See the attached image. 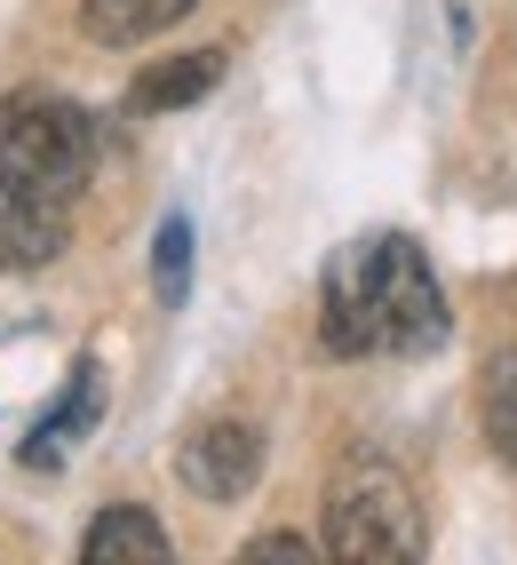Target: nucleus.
<instances>
[{"instance_id":"f257e3e1","label":"nucleus","mask_w":517,"mask_h":565,"mask_svg":"<svg viewBox=\"0 0 517 565\" xmlns=\"http://www.w3.org/2000/svg\"><path fill=\"white\" fill-rule=\"evenodd\" d=\"M319 334L343 359H422L446 343V295H438L430 255L406 232H375L326 263V295H319Z\"/></svg>"},{"instance_id":"f03ea898","label":"nucleus","mask_w":517,"mask_h":565,"mask_svg":"<svg viewBox=\"0 0 517 565\" xmlns=\"http://www.w3.org/2000/svg\"><path fill=\"white\" fill-rule=\"evenodd\" d=\"M96 168V120L88 104H72L56 88H17L0 104V175L24 183L41 200H72Z\"/></svg>"},{"instance_id":"7ed1b4c3","label":"nucleus","mask_w":517,"mask_h":565,"mask_svg":"<svg viewBox=\"0 0 517 565\" xmlns=\"http://www.w3.org/2000/svg\"><path fill=\"white\" fill-rule=\"evenodd\" d=\"M326 550L351 557V565H375V557H422L430 534H422V502L406 470H390L383 455H358L335 470L326 486Z\"/></svg>"},{"instance_id":"20e7f679","label":"nucleus","mask_w":517,"mask_h":565,"mask_svg":"<svg viewBox=\"0 0 517 565\" xmlns=\"http://www.w3.org/2000/svg\"><path fill=\"white\" fill-rule=\"evenodd\" d=\"M175 478L192 486L200 502H239L255 478H263V430L224 414V423H200L175 455Z\"/></svg>"},{"instance_id":"39448f33","label":"nucleus","mask_w":517,"mask_h":565,"mask_svg":"<svg viewBox=\"0 0 517 565\" xmlns=\"http://www.w3.org/2000/svg\"><path fill=\"white\" fill-rule=\"evenodd\" d=\"M64 239H72L64 200H41L0 175V271H41V263L64 255Z\"/></svg>"},{"instance_id":"423d86ee","label":"nucleus","mask_w":517,"mask_h":565,"mask_svg":"<svg viewBox=\"0 0 517 565\" xmlns=\"http://www.w3.org/2000/svg\"><path fill=\"white\" fill-rule=\"evenodd\" d=\"M96 414H104V366L80 359V366H72V383H64V398L41 414V423H32L24 462H32V470H56V462H64V446L80 438V430H96Z\"/></svg>"},{"instance_id":"0eeeda50","label":"nucleus","mask_w":517,"mask_h":565,"mask_svg":"<svg viewBox=\"0 0 517 565\" xmlns=\"http://www.w3.org/2000/svg\"><path fill=\"white\" fill-rule=\"evenodd\" d=\"M215 81H224V49H183V56H160L152 72H136L128 111H183V104H200Z\"/></svg>"},{"instance_id":"6e6552de","label":"nucleus","mask_w":517,"mask_h":565,"mask_svg":"<svg viewBox=\"0 0 517 565\" xmlns=\"http://www.w3.org/2000/svg\"><path fill=\"white\" fill-rule=\"evenodd\" d=\"M183 17H192V0H80V32L104 49H143Z\"/></svg>"},{"instance_id":"1a4fd4ad","label":"nucleus","mask_w":517,"mask_h":565,"mask_svg":"<svg viewBox=\"0 0 517 565\" xmlns=\"http://www.w3.org/2000/svg\"><path fill=\"white\" fill-rule=\"evenodd\" d=\"M80 557H88V565H120V557L160 565V557H168V525H160L152 510H136V502H112V510H104V518L88 525Z\"/></svg>"},{"instance_id":"9d476101","label":"nucleus","mask_w":517,"mask_h":565,"mask_svg":"<svg viewBox=\"0 0 517 565\" xmlns=\"http://www.w3.org/2000/svg\"><path fill=\"white\" fill-rule=\"evenodd\" d=\"M477 414H486V446L517 470V343L486 359V383H477Z\"/></svg>"},{"instance_id":"9b49d317","label":"nucleus","mask_w":517,"mask_h":565,"mask_svg":"<svg viewBox=\"0 0 517 565\" xmlns=\"http://www.w3.org/2000/svg\"><path fill=\"white\" fill-rule=\"evenodd\" d=\"M183 287H192V223L168 215L160 223V303H183Z\"/></svg>"},{"instance_id":"f8f14e48","label":"nucleus","mask_w":517,"mask_h":565,"mask_svg":"<svg viewBox=\"0 0 517 565\" xmlns=\"http://www.w3.org/2000/svg\"><path fill=\"white\" fill-rule=\"evenodd\" d=\"M247 557H311L303 534H263V542H247Z\"/></svg>"}]
</instances>
